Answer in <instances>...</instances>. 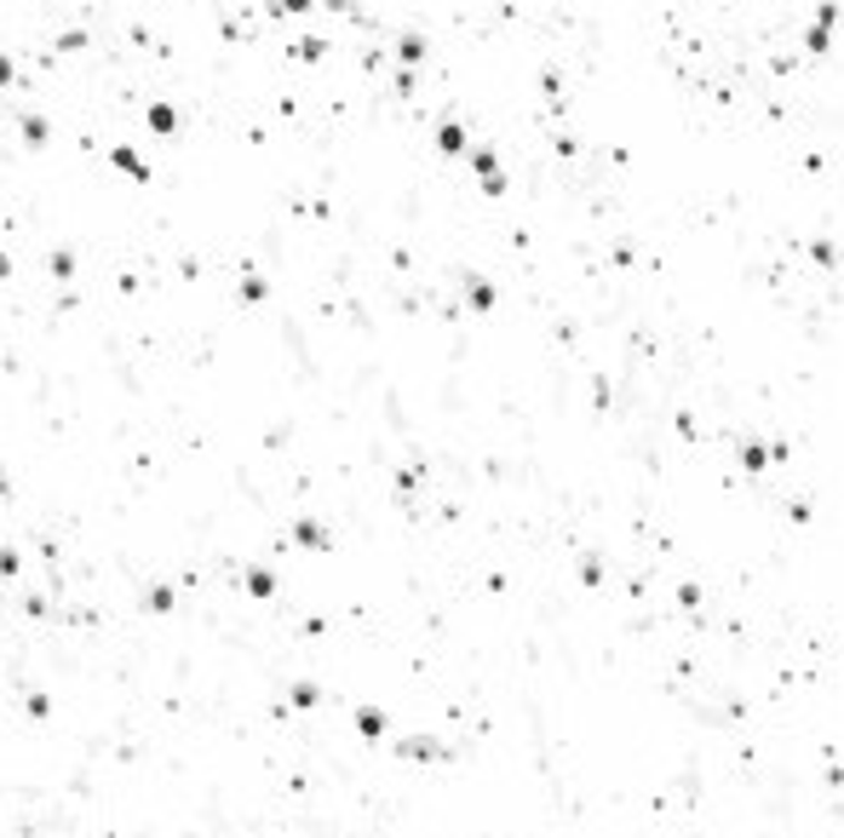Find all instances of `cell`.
<instances>
[{"label": "cell", "mask_w": 844, "mask_h": 838, "mask_svg": "<svg viewBox=\"0 0 844 838\" xmlns=\"http://www.w3.org/2000/svg\"><path fill=\"white\" fill-rule=\"evenodd\" d=\"M150 127H155V132H173L179 121H173V110H150Z\"/></svg>", "instance_id": "obj_1"}, {"label": "cell", "mask_w": 844, "mask_h": 838, "mask_svg": "<svg viewBox=\"0 0 844 838\" xmlns=\"http://www.w3.org/2000/svg\"><path fill=\"white\" fill-rule=\"evenodd\" d=\"M0 276H7V259H0Z\"/></svg>", "instance_id": "obj_2"}]
</instances>
